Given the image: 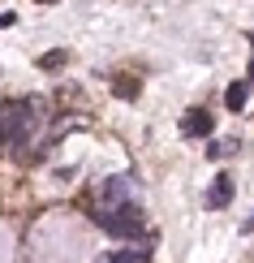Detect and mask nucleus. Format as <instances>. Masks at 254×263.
<instances>
[{
    "label": "nucleus",
    "mask_w": 254,
    "mask_h": 263,
    "mask_svg": "<svg viewBox=\"0 0 254 263\" xmlns=\"http://www.w3.org/2000/svg\"><path fill=\"white\" fill-rule=\"evenodd\" d=\"M246 82H250V86H254V61H250V78H246Z\"/></svg>",
    "instance_id": "obj_12"
},
{
    "label": "nucleus",
    "mask_w": 254,
    "mask_h": 263,
    "mask_svg": "<svg viewBox=\"0 0 254 263\" xmlns=\"http://www.w3.org/2000/svg\"><path fill=\"white\" fill-rule=\"evenodd\" d=\"M65 65V52H48V57H39V69H56Z\"/></svg>",
    "instance_id": "obj_8"
},
{
    "label": "nucleus",
    "mask_w": 254,
    "mask_h": 263,
    "mask_svg": "<svg viewBox=\"0 0 254 263\" xmlns=\"http://www.w3.org/2000/svg\"><path fill=\"white\" fill-rule=\"evenodd\" d=\"M95 224L104 229L108 237H121V242H134V237L147 233V220H142V207H138V203H125V207H99V212H95Z\"/></svg>",
    "instance_id": "obj_1"
},
{
    "label": "nucleus",
    "mask_w": 254,
    "mask_h": 263,
    "mask_svg": "<svg viewBox=\"0 0 254 263\" xmlns=\"http://www.w3.org/2000/svg\"><path fill=\"white\" fill-rule=\"evenodd\" d=\"M211 129H216V121H211L207 108H194V112L181 117V134H185V138H207Z\"/></svg>",
    "instance_id": "obj_3"
},
{
    "label": "nucleus",
    "mask_w": 254,
    "mask_h": 263,
    "mask_svg": "<svg viewBox=\"0 0 254 263\" xmlns=\"http://www.w3.org/2000/svg\"><path fill=\"white\" fill-rule=\"evenodd\" d=\"M112 91H116V95H125V100H134V95H138V82H121V78H116V82H112Z\"/></svg>",
    "instance_id": "obj_9"
},
{
    "label": "nucleus",
    "mask_w": 254,
    "mask_h": 263,
    "mask_svg": "<svg viewBox=\"0 0 254 263\" xmlns=\"http://www.w3.org/2000/svg\"><path fill=\"white\" fill-rule=\"evenodd\" d=\"M250 43H254V35H250Z\"/></svg>",
    "instance_id": "obj_14"
},
{
    "label": "nucleus",
    "mask_w": 254,
    "mask_h": 263,
    "mask_svg": "<svg viewBox=\"0 0 254 263\" xmlns=\"http://www.w3.org/2000/svg\"><path fill=\"white\" fill-rule=\"evenodd\" d=\"M241 233H254V216H250V220H246V224H241Z\"/></svg>",
    "instance_id": "obj_11"
},
{
    "label": "nucleus",
    "mask_w": 254,
    "mask_h": 263,
    "mask_svg": "<svg viewBox=\"0 0 254 263\" xmlns=\"http://www.w3.org/2000/svg\"><path fill=\"white\" fill-rule=\"evenodd\" d=\"M43 5H52V0H43Z\"/></svg>",
    "instance_id": "obj_13"
},
{
    "label": "nucleus",
    "mask_w": 254,
    "mask_h": 263,
    "mask_svg": "<svg viewBox=\"0 0 254 263\" xmlns=\"http://www.w3.org/2000/svg\"><path fill=\"white\" fill-rule=\"evenodd\" d=\"M125 203H134V177L116 173V177H108L99 185V207H125Z\"/></svg>",
    "instance_id": "obj_2"
},
{
    "label": "nucleus",
    "mask_w": 254,
    "mask_h": 263,
    "mask_svg": "<svg viewBox=\"0 0 254 263\" xmlns=\"http://www.w3.org/2000/svg\"><path fill=\"white\" fill-rule=\"evenodd\" d=\"M237 147H241L237 138H220V142H211V147H207V156H211V160H224V156H233Z\"/></svg>",
    "instance_id": "obj_7"
},
{
    "label": "nucleus",
    "mask_w": 254,
    "mask_h": 263,
    "mask_svg": "<svg viewBox=\"0 0 254 263\" xmlns=\"http://www.w3.org/2000/svg\"><path fill=\"white\" fill-rule=\"evenodd\" d=\"M104 263H151V250H142V246H134V250H112Z\"/></svg>",
    "instance_id": "obj_6"
},
{
    "label": "nucleus",
    "mask_w": 254,
    "mask_h": 263,
    "mask_svg": "<svg viewBox=\"0 0 254 263\" xmlns=\"http://www.w3.org/2000/svg\"><path fill=\"white\" fill-rule=\"evenodd\" d=\"M246 100H250V82H233L224 91V104H228V112H241L246 108Z\"/></svg>",
    "instance_id": "obj_5"
},
{
    "label": "nucleus",
    "mask_w": 254,
    "mask_h": 263,
    "mask_svg": "<svg viewBox=\"0 0 254 263\" xmlns=\"http://www.w3.org/2000/svg\"><path fill=\"white\" fill-rule=\"evenodd\" d=\"M13 22H17V13H0V30H5V26H13Z\"/></svg>",
    "instance_id": "obj_10"
},
{
    "label": "nucleus",
    "mask_w": 254,
    "mask_h": 263,
    "mask_svg": "<svg viewBox=\"0 0 254 263\" xmlns=\"http://www.w3.org/2000/svg\"><path fill=\"white\" fill-rule=\"evenodd\" d=\"M203 203L211 207V212H220V207H228V203H233V177H224V173H220V177L211 181V190L203 194Z\"/></svg>",
    "instance_id": "obj_4"
}]
</instances>
